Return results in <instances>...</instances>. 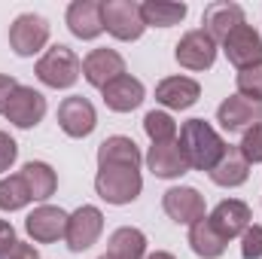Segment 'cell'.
<instances>
[{"mask_svg":"<svg viewBox=\"0 0 262 259\" xmlns=\"http://www.w3.org/2000/svg\"><path fill=\"white\" fill-rule=\"evenodd\" d=\"M34 198H31V189L28 183L21 180V174H9V177H0V210H21L28 207Z\"/></svg>","mask_w":262,"mask_h":259,"instance_id":"4316f807","label":"cell"},{"mask_svg":"<svg viewBox=\"0 0 262 259\" xmlns=\"http://www.w3.org/2000/svg\"><path fill=\"white\" fill-rule=\"evenodd\" d=\"M110 259H146V235L134 226H122L107 241Z\"/></svg>","mask_w":262,"mask_h":259,"instance_id":"d4e9b609","label":"cell"},{"mask_svg":"<svg viewBox=\"0 0 262 259\" xmlns=\"http://www.w3.org/2000/svg\"><path fill=\"white\" fill-rule=\"evenodd\" d=\"M67 210L55 204H40L25 217V232L37 241V244H55L61 241L67 232Z\"/></svg>","mask_w":262,"mask_h":259,"instance_id":"30bf717a","label":"cell"},{"mask_svg":"<svg viewBox=\"0 0 262 259\" xmlns=\"http://www.w3.org/2000/svg\"><path fill=\"white\" fill-rule=\"evenodd\" d=\"M238 149H241V156H244L250 165H262V122L244 131V137H241Z\"/></svg>","mask_w":262,"mask_h":259,"instance_id":"f546056e","label":"cell"},{"mask_svg":"<svg viewBox=\"0 0 262 259\" xmlns=\"http://www.w3.org/2000/svg\"><path fill=\"white\" fill-rule=\"evenodd\" d=\"M177 146H180V153H183L189 171H210V168L220 162V156H223V149H226V140H223V134L213 128L210 122H204V119H189V122H183V128H180Z\"/></svg>","mask_w":262,"mask_h":259,"instance_id":"6da1fadb","label":"cell"},{"mask_svg":"<svg viewBox=\"0 0 262 259\" xmlns=\"http://www.w3.org/2000/svg\"><path fill=\"white\" fill-rule=\"evenodd\" d=\"M101 18H104V31L122 43L140 40L146 25L140 15V3L137 0H104L101 3Z\"/></svg>","mask_w":262,"mask_h":259,"instance_id":"277c9868","label":"cell"},{"mask_svg":"<svg viewBox=\"0 0 262 259\" xmlns=\"http://www.w3.org/2000/svg\"><path fill=\"white\" fill-rule=\"evenodd\" d=\"M210 226L226 238V241H232V238H241L244 232H247V226L253 223V213H250V204L247 201H241V198H223L213 210H210Z\"/></svg>","mask_w":262,"mask_h":259,"instance_id":"5bb4252c","label":"cell"},{"mask_svg":"<svg viewBox=\"0 0 262 259\" xmlns=\"http://www.w3.org/2000/svg\"><path fill=\"white\" fill-rule=\"evenodd\" d=\"M189 6L186 3H174V0H146L140 3V15L146 28H174L186 18Z\"/></svg>","mask_w":262,"mask_h":259,"instance_id":"484cf974","label":"cell"},{"mask_svg":"<svg viewBox=\"0 0 262 259\" xmlns=\"http://www.w3.org/2000/svg\"><path fill=\"white\" fill-rule=\"evenodd\" d=\"M207 174H210V180H213L216 186H223V189H235V186H244V183H247V177H250V162L241 156L238 146L226 143L220 162H216Z\"/></svg>","mask_w":262,"mask_h":259,"instance_id":"ffe728a7","label":"cell"},{"mask_svg":"<svg viewBox=\"0 0 262 259\" xmlns=\"http://www.w3.org/2000/svg\"><path fill=\"white\" fill-rule=\"evenodd\" d=\"M104 232V213L95 204H82L67 217V232H64V244L70 253H85L92 244H98Z\"/></svg>","mask_w":262,"mask_h":259,"instance_id":"8992f818","label":"cell"},{"mask_svg":"<svg viewBox=\"0 0 262 259\" xmlns=\"http://www.w3.org/2000/svg\"><path fill=\"white\" fill-rule=\"evenodd\" d=\"M67 31L76 40H95L104 34V18H101V0H73L67 6Z\"/></svg>","mask_w":262,"mask_h":259,"instance_id":"e0dca14e","label":"cell"},{"mask_svg":"<svg viewBox=\"0 0 262 259\" xmlns=\"http://www.w3.org/2000/svg\"><path fill=\"white\" fill-rule=\"evenodd\" d=\"M241 256L244 259H262V226L250 223L247 232L241 235Z\"/></svg>","mask_w":262,"mask_h":259,"instance_id":"4dcf8cb0","label":"cell"},{"mask_svg":"<svg viewBox=\"0 0 262 259\" xmlns=\"http://www.w3.org/2000/svg\"><path fill=\"white\" fill-rule=\"evenodd\" d=\"M143 189V177L137 168H98L95 174V192L101 195L107 204H131Z\"/></svg>","mask_w":262,"mask_h":259,"instance_id":"3957f363","label":"cell"},{"mask_svg":"<svg viewBox=\"0 0 262 259\" xmlns=\"http://www.w3.org/2000/svg\"><path fill=\"white\" fill-rule=\"evenodd\" d=\"M140 149L125 134H113L98 146V168H137L140 171Z\"/></svg>","mask_w":262,"mask_h":259,"instance_id":"44dd1931","label":"cell"},{"mask_svg":"<svg viewBox=\"0 0 262 259\" xmlns=\"http://www.w3.org/2000/svg\"><path fill=\"white\" fill-rule=\"evenodd\" d=\"M15 159H18V143H15L6 131H0V174L9 171V168L15 165Z\"/></svg>","mask_w":262,"mask_h":259,"instance_id":"1f68e13d","label":"cell"},{"mask_svg":"<svg viewBox=\"0 0 262 259\" xmlns=\"http://www.w3.org/2000/svg\"><path fill=\"white\" fill-rule=\"evenodd\" d=\"M235 85H238V95H241V98H250V101L262 104V61L253 64V67L238 70Z\"/></svg>","mask_w":262,"mask_h":259,"instance_id":"f1b7e54d","label":"cell"},{"mask_svg":"<svg viewBox=\"0 0 262 259\" xmlns=\"http://www.w3.org/2000/svg\"><path fill=\"white\" fill-rule=\"evenodd\" d=\"M143 131L149 143H174L177 140V122L168 110H149L143 116Z\"/></svg>","mask_w":262,"mask_h":259,"instance_id":"83f0119b","label":"cell"},{"mask_svg":"<svg viewBox=\"0 0 262 259\" xmlns=\"http://www.w3.org/2000/svg\"><path fill=\"white\" fill-rule=\"evenodd\" d=\"M18 85H21V82H18L15 76L0 73V113H6V104H9V98H12V92H15Z\"/></svg>","mask_w":262,"mask_h":259,"instance_id":"836d02e7","label":"cell"},{"mask_svg":"<svg viewBox=\"0 0 262 259\" xmlns=\"http://www.w3.org/2000/svg\"><path fill=\"white\" fill-rule=\"evenodd\" d=\"M58 125L67 137L79 140V137H89L95 125H98V113H95V104L82 95H70L58 104Z\"/></svg>","mask_w":262,"mask_h":259,"instance_id":"8fae6325","label":"cell"},{"mask_svg":"<svg viewBox=\"0 0 262 259\" xmlns=\"http://www.w3.org/2000/svg\"><path fill=\"white\" fill-rule=\"evenodd\" d=\"M6 122L15 128H37L46 116V95L37 92L34 85H18L6 104Z\"/></svg>","mask_w":262,"mask_h":259,"instance_id":"52a82bcc","label":"cell"},{"mask_svg":"<svg viewBox=\"0 0 262 259\" xmlns=\"http://www.w3.org/2000/svg\"><path fill=\"white\" fill-rule=\"evenodd\" d=\"M216 122L220 128L229 131V134H244L247 128L259 125L262 122V104L250 101V98H241V95H229L220 107H216Z\"/></svg>","mask_w":262,"mask_h":259,"instance_id":"7c38bea8","label":"cell"},{"mask_svg":"<svg viewBox=\"0 0 262 259\" xmlns=\"http://www.w3.org/2000/svg\"><path fill=\"white\" fill-rule=\"evenodd\" d=\"M101 95H104V104H107L113 113H131V110H137V107L143 104L146 89H143V82H140L137 76L122 73L119 79H113L110 85H104Z\"/></svg>","mask_w":262,"mask_h":259,"instance_id":"d6986e66","label":"cell"},{"mask_svg":"<svg viewBox=\"0 0 262 259\" xmlns=\"http://www.w3.org/2000/svg\"><path fill=\"white\" fill-rule=\"evenodd\" d=\"M49 21L37 12H21L12 18L9 25V49L18 55V58H31L37 55L46 43H49Z\"/></svg>","mask_w":262,"mask_h":259,"instance_id":"5b68a950","label":"cell"},{"mask_svg":"<svg viewBox=\"0 0 262 259\" xmlns=\"http://www.w3.org/2000/svg\"><path fill=\"white\" fill-rule=\"evenodd\" d=\"M223 52L229 58V64H235L238 70L253 67L262 61V34L253 25H238L226 40H223Z\"/></svg>","mask_w":262,"mask_h":259,"instance_id":"ba28073f","label":"cell"},{"mask_svg":"<svg viewBox=\"0 0 262 259\" xmlns=\"http://www.w3.org/2000/svg\"><path fill=\"white\" fill-rule=\"evenodd\" d=\"M18 174L28 183L34 201H46V198H52L55 189H58V174H55V168L49 162H25V168Z\"/></svg>","mask_w":262,"mask_h":259,"instance_id":"603a6c76","label":"cell"},{"mask_svg":"<svg viewBox=\"0 0 262 259\" xmlns=\"http://www.w3.org/2000/svg\"><path fill=\"white\" fill-rule=\"evenodd\" d=\"M146 259H177L174 253H168V250H156V253H149Z\"/></svg>","mask_w":262,"mask_h":259,"instance_id":"d590c367","label":"cell"},{"mask_svg":"<svg viewBox=\"0 0 262 259\" xmlns=\"http://www.w3.org/2000/svg\"><path fill=\"white\" fill-rule=\"evenodd\" d=\"M174 58H177V64L186 67V70H210L213 61H216V43L201 28L186 31L177 40V46H174Z\"/></svg>","mask_w":262,"mask_h":259,"instance_id":"9c48e42d","label":"cell"},{"mask_svg":"<svg viewBox=\"0 0 262 259\" xmlns=\"http://www.w3.org/2000/svg\"><path fill=\"white\" fill-rule=\"evenodd\" d=\"M0 259H40V253H37L34 244H28V241H15V244H12Z\"/></svg>","mask_w":262,"mask_h":259,"instance_id":"d6a6232c","label":"cell"},{"mask_svg":"<svg viewBox=\"0 0 262 259\" xmlns=\"http://www.w3.org/2000/svg\"><path fill=\"white\" fill-rule=\"evenodd\" d=\"M34 73H37V79H40L43 85H49V89H70V85H76V79H79V73H82V61H79V55H76L70 46L55 43L52 49H46V52L40 55Z\"/></svg>","mask_w":262,"mask_h":259,"instance_id":"7a4b0ae2","label":"cell"},{"mask_svg":"<svg viewBox=\"0 0 262 259\" xmlns=\"http://www.w3.org/2000/svg\"><path fill=\"white\" fill-rule=\"evenodd\" d=\"M162 207L177 226H192V223L207 217L204 213V195L195 186H171L162 195Z\"/></svg>","mask_w":262,"mask_h":259,"instance_id":"4fadbf2b","label":"cell"},{"mask_svg":"<svg viewBox=\"0 0 262 259\" xmlns=\"http://www.w3.org/2000/svg\"><path fill=\"white\" fill-rule=\"evenodd\" d=\"M247 18H244V9L238 6V3H229V0H216V3H210L207 9H204V15H201V31L213 40V43H223L238 25H244Z\"/></svg>","mask_w":262,"mask_h":259,"instance_id":"2e32d148","label":"cell"},{"mask_svg":"<svg viewBox=\"0 0 262 259\" xmlns=\"http://www.w3.org/2000/svg\"><path fill=\"white\" fill-rule=\"evenodd\" d=\"M98 259H110V256H107V253H104V256H98Z\"/></svg>","mask_w":262,"mask_h":259,"instance_id":"8d00e7d4","label":"cell"},{"mask_svg":"<svg viewBox=\"0 0 262 259\" xmlns=\"http://www.w3.org/2000/svg\"><path fill=\"white\" fill-rule=\"evenodd\" d=\"M18 238H15V229H12V223L9 220H0V256L15 244Z\"/></svg>","mask_w":262,"mask_h":259,"instance_id":"e575fe53","label":"cell"},{"mask_svg":"<svg viewBox=\"0 0 262 259\" xmlns=\"http://www.w3.org/2000/svg\"><path fill=\"white\" fill-rule=\"evenodd\" d=\"M125 73V58L116 52V49H92L85 58H82V76L89 85L95 89H104L110 85L113 79H119Z\"/></svg>","mask_w":262,"mask_h":259,"instance_id":"9a60e30c","label":"cell"},{"mask_svg":"<svg viewBox=\"0 0 262 259\" xmlns=\"http://www.w3.org/2000/svg\"><path fill=\"white\" fill-rule=\"evenodd\" d=\"M146 168L156 177H162V180H177V177H183L189 171V165H186L177 140L174 143H152L149 153H146Z\"/></svg>","mask_w":262,"mask_h":259,"instance_id":"7402d4cb","label":"cell"},{"mask_svg":"<svg viewBox=\"0 0 262 259\" xmlns=\"http://www.w3.org/2000/svg\"><path fill=\"white\" fill-rule=\"evenodd\" d=\"M201 98V85L192 76H165L156 85V101L165 110H189Z\"/></svg>","mask_w":262,"mask_h":259,"instance_id":"ac0fdd59","label":"cell"},{"mask_svg":"<svg viewBox=\"0 0 262 259\" xmlns=\"http://www.w3.org/2000/svg\"><path fill=\"white\" fill-rule=\"evenodd\" d=\"M226 238L210 226V220L204 217V220H198L189 226V247H192V253L201 259H220L226 253Z\"/></svg>","mask_w":262,"mask_h":259,"instance_id":"cb8c5ba5","label":"cell"}]
</instances>
